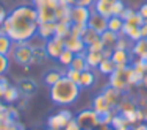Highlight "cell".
<instances>
[{"mask_svg": "<svg viewBox=\"0 0 147 130\" xmlns=\"http://www.w3.org/2000/svg\"><path fill=\"white\" fill-rule=\"evenodd\" d=\"M38 13L33 5H19L8 13L2 30L11 38L13 43H28L38 30Z\"/></svg>", "mask_w": 147, "mask_h": 130, "instance_id": "1", "label": "cell"}, {"mask_svg": "<svg viewBox=\"0 0 147 130\" xmlns=\"http://www.w3.org/2000/svg\"><path fill=\"white\" fill-rule=\"evenodd\" d=\"M80 88L77 83L69 80L67 77H61V80L57 82L53 86H50V99L53 104L66 107V105L74 104L80 96Z\"/></svg>", "mask_w": 147, "mask_h": 130, "instance_id": "2", "label": "cell"}, {"mask_svg": "<svg viewBox=\"0 0 147 130\" xmlns=\"http://www.w3.org/2000/svg\"><path fill=\"white\" fill-rule=\"evenodd\" d=\"M11 50H13V60L19 66H28L30 64L31 52H33V47L30 45V43H14Z\"/></svg>", "mask_w": 147, "mask_h": 130, "instance_id": "3", "label": "cell"}, {"mask_svg": "<svg viewBox=\"0 0 147 130\" xmlns=\"http://www.w3.org/2000/svg\"><path fill=\"white\" fill-rule=\"evenodd\" d=\"M75 121L78 122V125H80V129H82V130H94L96 127H99V125H100L99 114H97L94 110H83V111H80L78 116L75 118Z\"/></svg>", "mask_w": 147, "mask_h": 130, "instance_id": "4", "label": "cell"}, {"mask_svg": "<svg viewBox=\"0 0 147 130\" xmlns=\"http://www.w3.org/2000/svg\"><path fill=\"white\" fill-rule=\"evenodd\" d=\"M92 13V8L89 6H80L74 5L71 8V24H78V25H88V20Z\"/></svg>", "mask_w": 147, "mask_h": 130, "instance_id": "5", "label": "cell"}, {"mask_svg": "<svg viewBox=\"0 0 147 130\" xmlns=\"http://www.w3.org/2000/svg\"><path fill=\"white\" fill-rule=\"evenodd\" d=\"M71 119H74V116H72V113L69 110H59L58 113H55L53 116L49 118V121H47L49 129L61 130V129H64L66 125H67V122L71 121Z\"/></svg>", "mask_w": 147, "mask_h": 130, "instance_id": "6", "label": "cell"}, {"mask_svg": "<svg viewBox=\"0 0 147 130\" xmlns=\"http://www.w3.org/2000/svg\"><path fill=\"white\" fill-rule=\"evenodd\" d=\"M44 49H45V52H47L49 58L58 60V57L61 55V52L64 50V39H63V38H58V36H53V38L45 41Z\"/></svg>", "mask_w": 147, "mask_h": 130, "instance_id": "7", "label": "cell"}, {"mask_svg": "<svg viewBox=\"0 0 147 130\" xmlns=\"http://www.w3.org/2000/svg\"><path fill=\"white\" fill-rule=\"evenodd\" d=\"M127 69V68H125ZM125 69H114V72L110 75V85L113 88H116L122 93L124 89H128V79H127V71Z\"/></svg>", "mask_w": 147, "mask_h": 130, "instance_id": "8", "label": "cell"}, {"mask_svg": "<svg viewBox=\"0 0 147 130\" xmlns=\"http://www.w3.org/2000/svg\"><path fill=\"white\" fill-rule=\"evenodd\" d=\"M131 53L130 50H122V49H113L111 60L116 64V69H125L131 63Z\"/></svg>", "mask_w": 147, "mask_h": 130, "instance_id": "9", "label": "cell"}, {"mask_svg": "<svg viewBox=\"0 0 147 130\" xmlns=\"http://www.w3.org/2000/svg\"><path fill=\"white\" fill-rule=\"evenodd\" d=\"M108 19L102 14H99V13H91V17L88 20V27L89 28H92L94 31H97L99 35H102L105 30H108Z\"/></svg>", "mask_w": 147, "mask_h": 130, "instance_id": "10", "label": "cell"}, {"mask_svg": "<svg viewBox=\"0 0 147 130\" xmlns=\"http://www.w3.org/2000/svg\"><path fill=\"white\" fill-rule=\"evenodd\" d=\"M64 49L71 50L74 55H78V53H86V44L83 43L82 38H77V36H67L64 39Z\"/></svg>", "mask_w": 147, "mask_h": 130, "instance_id": "11", "label": "cell"}, {"mask_svg": "<svg viewBox=\"0 0 147 130\" xmlns=\"http://www.w3.org/2000/svg\"><path fill=\"white\" fill-rule=\"evenodd\" d=\"M114 2H117V0H94L91 8H92L94 13H99V14H102L108 19L111 16V6H113Z\"/></svg>", "mask_w": 147, "mask_h": 130, "instance_id": "12", "label": "cell"}, {"mask_svg": "<svg viewBox=\"0 0 147 130\" xmlns=\"http://www.w3.org/2000/svg\"><path fill=\"white\" fill-rule=\"evenodd\" d=\"M55 27H57V22H44L38 25L36 35L39 38H42L44 41L50 39V38L55 36Z\"/></svg>", "mask_w": 147, "mask_h": 130, "instance_id": "13", "label": "cell"}, {"mask_svg": "<svg viewBox=\"0 0 147 130\" xmlns=\"http://www.w3.org/2000/svg\"><path fill=\"white\" fill-rule=\"evenodd\" d=\"M17 88H19V93L22 94V96L31 97L34 93H36L38 85H36V82L31 80V79H22L19 82V85H17Z\"/></svg>", "mask_w": 147, "mask_h": 130, "instance_id": "14", "label": "cell"}, {"mask_svg": "<svg viewBox=\"0 0 147 130\" xmlns=\"http://www.w3.org/2000/svg\"><path fill=\"white\" fill-rule=\"evenodd\" d=\"M103 96H105V99L108 100V104L111 105V108L113 107H117L119 104H121V91L116 89V88H113L111 85H108L107 88L103 89Z\"/></svg>", "mask_w": 147, "mask_h": 130, "instance_id": "15", "label": "cell"}, {"mask_svg": "<svg viewBox=\"0 0 147 130\" xmlns=\"http://www.w3.org/2000/svg\"><path fill=\"white\" fill-rule=\"evenodd\" d=\"M92 110L96 111L97 114H103V113L111 111V105L108 104V100L105 99L103 94H99V96H96L92 100Z\"/></svg>", "mask_w": 147, "mask_h": 130, "instance_id": "16", "label": "cell"}, {"mask_svg": "<svg viewBox=\"0 0 147 130\" xmlns=\"http://www.w3.org/2000/svg\"><path fill=\"white\" fill-rule=\"evenodd\" d=\"M125 71H127V79H128V85H130V86L141 85V83L144 82V75H146V74L138 72L136 69H133L131 64H128Z\"/></svg>", "mask_w": 147, "mask_h": 130, "instance_id": "17", "label": "cell"}, {"mask_svg": "<svg viewBox=\"0 0 147 130\" xmlns=\"http://www.w3.org/2000/svg\"><path fill=\"white\" fill-rule=\"evenodd\" d=\"M121 35L127 36L131 43H135V41H138V39L142 38L141 36V28H139V27H131V25H128L127 22H124V27H122Z\"/></svg>", "mask_w": 147, "mask_h": 130, "instance_id": "18", "label": "cell"}, {"mask_svg": "<svg viewBox=\"0 0 147 130\" xmlns=\"http://www.w3.org/2000/svg\"><path fill=\"white\" fill-rule=\"evenodd\" d=\"M94 83H96V75H94L92 69H86L80 74V82H78L80 88H91Z\"/></svg>", "mask_w": 147, "mask_h": 130, "instance_id": "19", "label": "cell"}, {"mask_svg": "<svg viewBox=\"0 0 147 130\" xmlns=\"http://www.w3.org/2000/svg\"><path fill=\"white\" fill-rule=\"evenodd\" d=\"M47 58H49V55H47V52H45L44 45H42V47H33L30 64H42Z\"/></svg>", "mask_w": 147, "mask_h": 130, "instance_id": "20", "label": "cell"}, {"mask_svg": "<svg viewBox=\"0 0 147 130\" xmlns=\"http://www.w3.org/2000/svg\"><path fill=\"white\" fill-rule=\"evenodd\" d=\"M146 52H147V38H141V39L135 41L131 44V49H130L131 57H141Z\"/></svg>", "mask_w": 147, "mask_h": 130, "instance_id": "21", "label": "cell"}, {"mask_svg": "<svg viewBox=\"0 0 147 130\" xmlns=\"http://www.w3.org/2000/svg\"><path fill=\"white\" fill-rule=\"evenodd\" d=\"M117 38H119V35L114 33V31H110V30H105L103 33L100 35V41H102L103 45L108 47V49H114Z\"/></svg>", "mask_w": 147, "mask_h": 130, "instance_id": "22", "label": "cell"}, {"mask_svg": "<svg viewBox=\"0 0 147 130\" xmlns=\"http://www.w3.org/2000/svg\"><path fill=\"white\" fill-rule=\"evenodd\" d=\"M69 68L75 69V71H80V72L89 69L88 63H86V58H85V53L74 55V60H72V63H71V66H69Z\"/></svg>", "mask_w": 147, "mask_h": 130, "instance_id": "23", "label": "cell"}, {"mask_svg": "<svg viewBox=\"0 0 147 130\" xmlns=\"http://www.w3.org/2000/svg\"><path fill=\"white\" fill-rule=\"evenodd\" d=\"M61 77H64V74L57 71V69H50V71H47L44 74V83L47 86H53L57 82L61 80Z\"/></svg>", "mask_w": 147, "mask_h": 130, "instance_id": "24", "label": "cell"}, {"mask_svg": "<svg viewBox=\"0 0 147 130\" xmlns=\"http://www.w3.org/2000/svg\"><path fill=\"white\" fill-rule=\"evenodd\" d=\"M85 58H86V63H88L89 69H97L99 63L103 60V55H102V52H86Z\"/></svg>", "mask_w": 147, "mask_h": 130, "instance_id": "25", "label": "cell"}, {"mask_svg": "<svg viewBox=\"0 0 147 130\" xmlns=\"http://www.w3.org/2000/svg\"><path fill=\"white\" fill-rule=\"evenodd\" d=\"M97 69H99V72L103 74V75H111V74L114 72V69H116V64L113 63L111 58H103L102 61L99 63Z\"/></svg>", "mask_w": 147, "mask_h": 130, "instance_id": "26", "label": "cell"}, {"mask_svg": "<svg viewBox=\"0 0 147 130\" xmlns=\"http://www.w3.org/2000/svg\"><path fill=\"white\" fill-rule=\"evenodd\" d=\"M19 96H20L19 88H17V86H13V85H9V86L5 89V94H3L2 99L5 100L6 104H14V102H16L17 99H19Z\"/></svg>", "mask_w": 147, "mask_h": 130, "instance_id": "27", "label": "cell"}, {"mask_svg": "<svg viewBox=\"0 0 147 130\" xmlns=\"http://www.w3.org/2000/svg\"><path fill=\"white\" fill-rule=\"evenodd\" d=\"M108 30L110 31H114V33L121 35L122 31V27H124V20L121 19V16H110L108 17Z\"/></svg>", "mask_w": 147, "mask_h": 130, "instance_id": "28", "label": "cell"}, {"mask_svg": "<svg viewBox=\"0 0 147 130\" xmlns=\"http://www.w3.org/2000/svg\"><path fill=\"white\" fill-rule=\"evenodd\" d=\"M82 39H83V43L86 44V47L91 44H94L96 41H99L100 39V35L97 33V31H94L92 28H89L88 25H86V28L85 31H83V35H82Z\"/></svg>", "mask_w": 147, "mask_h": 130, "instance_id": "29", "label": "cell"}, {"mask_svg": "<svg viewBox=\"0 0 147 130\" xmlns=\"http://www.w3.org/2000/svg\"><path fill=\"white\" fill-rule=\"evenodd\" d=\"M71 27H72L71 22H57V27H55V36L66 39V38L71 35Z\"/></svg>", "mask_w": 147, "mask_h": 130, "instance_id": "30", "label": "cell"}, {"mask_svg": "<svg viewBox=\"0 0 147 130\" xmlns=\"http://www.w3.org/2000/svg\"><path fill=\"white\" fill-rule=\"evenodd\" d=\"M13 44L14 43L11 41V38L8 35H5V33L0 35V53L2 55H8L13 49Z\"/></svg>", "mask_w": 147, "mask_h": 130, "instance_id": "31", "label": "cell"}, {"mask_svg": "<svg viewBox=\"0 0 147 130\" xmlns=\"http://www.w3.org/2000/svg\"><path fill=\"white\" fill-rule=\"evenodd\" d=\"M72 60H74V53H72L71 50H67V49H64V50L61 52V55L58 57V63L61 66L69 68V66H71V63H72Z\"/></svg>", "mask_w": 147, "mask_h": 130, "instance_id": "32", "label": "cell"}, {"mask_svg": "<svg viewBox=\"0 0 147 130\" xmlns=\"http://www.w3.org/2000/svg\"><path fill=\"white\" fill-rule=\"evenodd\" d=\"M131 41L128 39L127 36H124V35H119L117 41H116V45H114V49H122V50H130L131 49Z\"/></svg>", "mask_w": 147, "mask_h": 130, "instance_id": "33", "label": "cell"}, {"mask_svg": "<svg viewBox=\"0 0 147 130\" xmlns=\"http://www.w3.org/2000/svg\"><path fill=\"white\" fill-rule=\"evenodd\" d=\"M111 127H113L114 130L121 129V127H125V125H130L127 121H125V118L122 114H114L113 118H111Z\"/></svg>", "mask_w": 147, "mask_h": 130, "instance_id": "34", "label": "cell"}, {"mask_svg": "<svg viewBox=\"0 0 147 130\" xmlns=\"http://www.w3.org/2000/svg\"><path fill=\"white\" fill-rule=\"evenodd\" d=\"M80 71H75V69H72V68H67L66 69V72H64V77H67L69 80H72L74 83H77L78 85V82H80Z\"/></svg>", "mask_w": 147, "mask_h": 130, "instance_id": "35", "label": "cell"}, {"mask_svg": "<svg viewBox=\"0 0 147 130\" xmlns=\"http://www.w3.org/2000/svg\"><path fill=\"white\" fill-rule=\"evenodd\" d=\"M127 24H128V25H131V27H141L142 24H144V19H142L141 14H139V13L136 11L135 14H133L130 19L127 20Z\"/></svg>", "mask_w": 147, "mask_h": 130, "instance_id": "36", "label": "cell"}, {"mask_svg": "<svg viewBox=\"0 0 147 130\" xmlns=\"http://www.w3.org/2000/svg\"><path fill=\"white\" fill-rule=\"evenodd\" d=\"M125 5L122 0H117V2L113 3V6H111V16H121V13L124 11Z\"/></svg>", "mask_w": 147, "mask_h": 130, "instance_id": "37", "label": "cell"}, {"mask_svg": "<svg viewBox=\"0 0 147 130\" xmlns=\"http://www.w3.org/2000/svg\"><path fill=\"white\" fill-rule=\"evenodd\" d=\"M86 25H78V24H72L71 27V35L69 36H77V38H82L83 31H85Z\"/></svg>", "mask_w": 147, "mask_h": 130, "instance_id": "38", "label": "cell"}, {"mask_svg": "<svg viewBox=\"0 0 147 130\" xmlns=\"http://www.w3.org/2000/svg\"><path fill=\"white\" fill-rule=\"evenodd\" d=\"M9 68V60H8V55H2L0 53V75H3Z\"/></svg>", "mask_w": 147, "mask_h": 130, "instance_id": "39", "label": "cell"}, {"mask_svg": "<svg viewBox=\"0 0 147 130\" xmlns=\"http://www.w3.org/2000/svg\"><path fill=\"white\" fill-rule=\"evenodd\" d=\"M103 49H105V45H103V43L102 41H96L94 44H91V45H88L86 47V52H103Z\"/></svg>", "mask_w": 147, "mask_h": 130, "instance_id": "40", "label": "cell"}, {"mask_svg": "<svg viewBox=\"0 0 147 130\" xmlns=\"http://www.w3.org/2000/svg\"><path fill=\"white\" fill-rule=\"evenodd\" d=\"M135 13H136V11H135L133 8H130V6H125L124 11L121 13V19L124 20V22H127V20L130 19V17H131L133 14H135Z\"/></svg>", "mask_w": 147, "mask_h": 130, "instance_id": "41", "label": "cell"}, {"mask_svg": "<svg viewBox=\"0 0 147 130\" xmlns=\"http://www.w3.org/2000/svg\"><path fill=\"white\" fill-rule=\"evenodd\" d=\"M9 86V82L5 79L3 75H0V97H3V94H5V89Z\"/></svg>", "mask_w": 147, "mask_h": 130, "instance_id": "42", "label": "cell"}, {"mask_svg": "<svg viewBox=\"0 0 147 130\" xmlns=\"http://www.w3.org/2000/svg\"><path fill=\"white\" fill-rule=\"evenodd\" d=\"M63 130H82L80 129V125H78V122L75 121V119H71V121L67 122V125H66Z\"/></svg>", "mask_w": 147, "mask_h": 130, "instance_id": "43", "label": "cell"}, {"mask_svg": "<svg viewBox=\"0 0 147 130\" xmlns=\"http://www.w3.org/2000/svg\"><path fill=\"white\" fill-rule=\"evenodd\" d=\"M139 110L142 111V116H144V121H147V100L142 99V102H139Z\"/></svg>", "mask_w": 147, "mask_h": 130, "instance_id": "44", "label": "cell"}, {"mask_svg": "<svg viewBox=\"0 0 147 130\" xmlns=\"http://www.w3.org/2000/svg\"><path fill=\"white\" fill-rule=\"evenodd\" d=\"M94 0H74V5H80V6H92Z\"/></svg>", "mask_w": 147, "mask_h": 130, "instance_id": "45", "label": "cell"}, {"mask_svg": "<svg viewBox=\"0 0 147 130\" xmlns=\"http://www.w3.org/2000/svg\"><path fill=\"white\" fill-rule=\"evenodd\" d=\"M138 13L141 14V17H142V19H144V20H147V2H144L141 6H139Z\"/></svg>", "mask_w": 147, "mask_h": 130, "instance_id": "46", "label": "cell"}, {"mask_svg": "<svg viewBox=\"0 0 147 130\" xmlns=\"http://www.w3.org/2000/svg\"><path fill=\"white\" fill-rule=\"evenodd\" d=\"M6 17H8V13H6V9L3 8V6H0V27L3 25V22L6 20Z\"/></svg>", "mask_w": 147, "mask_h": 130, "instance_id": "47", "label": "cell"}, {"mask_svg": "<svg viewBox=\"0 0 147 130\" xmlns=\"http://www.w3.org/2000/svg\"><path fill=\"white\" fill-rule=\"evenodd\" d=\"M139 28H141V36L142 38H147V22H144L141 27H139Z\"/></svg>", "mask_w": 147, "mask_h": 130, "instance_id": "48", "label": "cell"}, {"mask_svg": "<svg viewBox=\"0 0 147 130\" xmlns=\"http://www.w3.org/2000/svg\"><path fill=\"white\" fill-rule=\"evenodd\" d=\"M138 60L142 63V64H144V68L147 69V52H146V53H142L141 57H138Z\"/></svg>", "mask_w": 147, "mask_h": 130, "instance_id": "49", "label": "cell"}, {"mask_svg": "<svg viewBox=\"0 0 147 130\" xmlns=\"http://www.w3.org/2000/svg\"><path fill=\"white\" fill-rule=\"evenodd\" d=\"M131 130H147V125L146 124H139L138 127H135V129H131Z\"/></svg>", "mask_w": 147, "mask_h": 130, "instance_id": "50", "label": "cell"}, {"mask_svg": "<svg viewBox=\"0 0 147 130\" xmlns=\"http://www.w3.org/2000/svg\"><path fill=\"white\" fill-rule=\"evenodd\" d=\"M117 130H131L130 125H125V127H121V129H117Z\"/></svg>", "mask_w": 147, "mask_h": 130, "instance_id": "51", "label": "cell"}, {"mask_svg": "<svg viewBox=\"0 0 147 130\" xmlns=\"http://www.w3.org/2000/svg\"><path fill=\"white\" fill-rule=\"evenodd\" d=\"M13 2H16V3H17V6H19V5H24L22 0H13Z\"/></svg>", "mask_w": 147, "mask_h": 130, "instance_id": "52", "label": "cell"}, {"mask_svg": "<svg viewBox=\"0 0 147 130\" xmlns=\"http://www.w3.org/2000/svg\"><path fill=\"white\" fill-rule=\"evenodd\" d=\"M142 83H144V85L147 86V74H146V75H144V82H142Z\"/></svg>", "mask_w": 147, "mask_h": 130, "instance_id": "53", "label": "cell"}, {"mask_svg": "<svg viewBox=\"0 0 147 130\" xmlns=\"http://www.w3.org/2000/svg\"><path fill=\"white\" fill-rule=\"evenodd\" d=\"M3 33V30H2V27H0V35H2Z\"/></svg>", "mask_w": 147, "mask_h": 130, "instance_id": "54", "label": "cell"}, {"mask_svg": "<svg viewBox=\"0 0 147 130\" xmlns=\"http://www.w3.org/2000/svg\"><path fill=\"white\" fill-rule=\"evenodd\" d=\"M31 2H36V0H31Z\"/></svg>", "mask_w": 147, "mask_h": 130, "instance_id": "55", "label": "cell"}, {"mask_svg": "<svg viewBox=\"0 0 147 130\" xmlns=\"http://www.w3.org/2000/svg\"><path fill=\"white\" fill-rule=\"evenodd\" d=\"M47 130H52V129H47Z\"/></svg>", "mask_w": 147, "mask_h": 130, "instance_id": "56", "label": "cell"}, {"mask_svg": "<svg viewBox=\"0 0 147 130\" xmlns=\"http://www.w3.org/2000/svg\"><path fill=\"white\" fill-rule=\"evenodd\" d=\"M144 22H147V20H144Z\"/></svg>", "mask_w": 147, "mask_h": 130, "instance_id": "57", "label": "cell"}]
</instances>
